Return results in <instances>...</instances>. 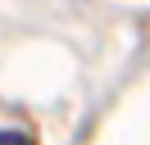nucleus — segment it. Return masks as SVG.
Masks as SVG:
<instances>
[{"label": "nucleus", "instance_id": "nucleus-1", "mask_svg": "<svg viewBox=\"0 0 150 145\" xmlns=\"http://www.w3.org/2000/svg\"><path fill=\"white\" fill-rule=\"evenodd\" d=\"M0 145H32L28 132H0Z\"/></svg>", "mask_w": 150, "mask_h": 145}]
</instances>
